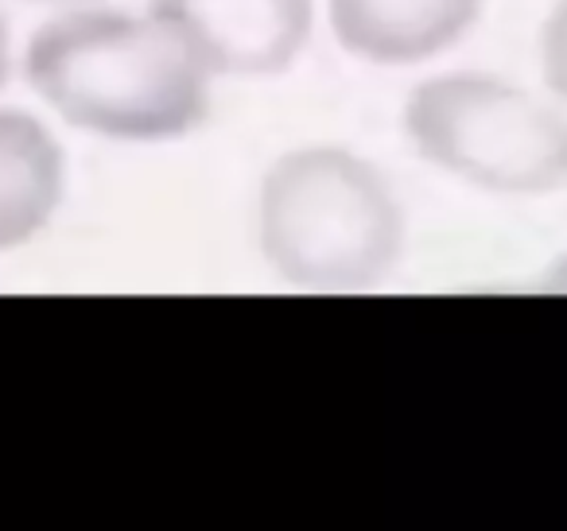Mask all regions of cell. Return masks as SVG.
I'll return each instance as SVG.
<instances>
[{
    "label": "cell",
    "instance_id": "obj_1",
    "mask_svg": "<svg viewBox=\"0 0 567 531\" xmlns=\"http://www.w3.org/2000/svg\"><path fill=\"white\" fill-rule=\"evenodd\" d=\"M210 66L159 12L74 9L32 35L28 82L71 125L110 140H172L210 110Z\"/></svg>",
    "mask_w": 567,
    "mask_h": 531
},
{
    "label": "cell",
    "instance_id": "obj_2",
    "mask_svg": "<svg viewBox=\"0 0 567 531\" xmlns=\"http://www.w3.org/2000/svg\"><path fill=\"white\" fill-rule=\"evenodd\" d=\"M257 233L272 272L296 288L365 291L401 260L404 214L378 167L319 144L265 171Z\"/></svg>",
    "mask_w": 567,
    "mask_h": 531
},
{
    "label": "cell",
    "instance_id": "obj_3",
    "mask_svg": "<svg viewBox=\"0 0 567 531\" xmlns=\"http://www.w3.org/2000/svg\"><path fill=\"white\" fill-rule=\"evenodd\" d=\"M412 148L451 179L494 195H548L567 183V117L497 74L420 82L404 105Z\"/></svg>",
    "mask_w": 567,
    "mask_h": 531
},
{
    "label": "cell",
    "instance_id": "obj_4",
    "mask_svg": "<svg viewBox=\"0 0 567 531\" xmlns=\"http://www.w3.org/2000/svg\"><path fill=\"white\" fill-rule=\"evenodd\" d=\"M214 79H268L300 59L311 35V0H152Z\"/></svg>",
    "mask_w": 567,
    "mask_h": 531
},
{
    "label": "cell",
    "instance_id": "obj_5",
    "mask_svg": "<svg viewBox=\"0 0 567 531\" xmlns=\"http://www.w3.org/2000/svg\"><path fill=\"white\" fill-rule=\"evenodd\" d=\"M482 0H327L339 43L381 66H409L447 51L478 20Z\"/></svg>",
    "mask_w": 567,
    "mask_h": 531
},
{
    "label": "cell",
    "instance_id": "obj_6",
    "mask_svg": "<svg viewBox=\"0 0 567 531\" xmlns=\"http://www.w3.org/2000/svg\"><path fill=\"white\" fill-rule=\"evenodd\" d=\"M66 156L40 117L0 110V252L48 229L63 202Z\"/></svg>",
    "mask_w": 567,
    "mask_h": 531
},
{
    "label": "cell",
    "instance_id": "obj_7",
    "mask_svg": "<svg viewBox=\"0 0 567 531\" xmlns=\"http://www.w3.org/2000/svg\"><path fill=\"white\" fill-rule=\"evenodd\" d=\"M540 63H544V79H548L551 94L567 102V0H559L556 9H551L548 24H544Z\"/></svg>",
    "mask_w": 567,
    "mask_h": 531
},
{
    "label": "cell",
    "instance_id": "obj_8",
    "mask_svg": "<svg viewBox=\"0 0 567 531\" xmlns=\"http://www.w3.org/2000/svg\"><path fill=\"white\" fill-rule=\"evenodd\" d=\"M544 288H548V291H559V295H567V257H559V260H556V268L548 272Z\"/></svg>",
    "mask_w": 567,
    "mask_h": 531
},
{
    "label": "cell",
    "instance_id": "obj_9",
    "mask_svg": "<svg viewBox=\"0 0 567 531\" xmlns=\"http://www.w3.org/2000/svg\"><path fill=\"white\" fill-rule=\"evenodd\" d=\"M4 79H9V24L0 17V86H4Z\"/></svg>",
    "mask_w": 567,
    "mask_h": 531
}]
</instances>
